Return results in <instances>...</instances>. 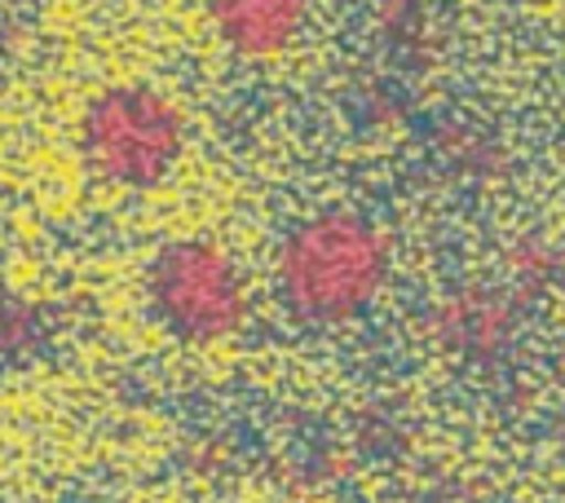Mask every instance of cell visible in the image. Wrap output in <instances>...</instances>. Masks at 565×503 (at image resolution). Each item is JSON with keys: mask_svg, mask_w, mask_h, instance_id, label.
<instances>
[{"mask_svg": "<svg viewBox=\"0 0 565 503\" xmlns=\"http://www.w3.org/2000/svg\"><path fill=\"white\" fill-rule=\"evenodd\" d=\"M388 269L384 229L353 207H327L287 229L274 256V287L296 322L344 327L380 300Z\"/></svg>", "mask_w": 565, "mask_h": 503, "instance_id": "cell-1", "label": "cell"}, {"mask_svg": "<svg viewBox=\"0 0 565 503\" xmlns=\"http://www.w3.org/2000/svg\"><path fill=\"white\" fill-rule=\"evenodd\" d=\"M185 110L154 84L124 79L97 88L75 124V150L93 181L110 190H154L185 154Z\"/></svg>", "mask_w": 565, "mask_h": 503, "instance_id": "cell-2", "label": "cell"}, {"mask_svg": "<svg viewBox=\"0 0 565 503\" xmlns=\"http://www.w3.org/2000/svg\"><path fill=\"white\" fill-rule=\"evenodd\" d=\"M141 291L159 331L194 349L238 335L252 313V287L238 260L212 238L159 243L146 260Z\"/></svg>", "mask_w": 565, "mask_h": 503, "instance_id": "cell-3", "label": "cell"}, {"mask_svg": "<svg viewBox=\"0 0 565 503\" xmlns=\"http://www.w3.org/2000/svg\"><path fill=\"white\" fill-rule=\"evenodd\" d=\"M313 0H207L216 40L238 57H274L300 40Z\"/></svg>", "mask_w": 565, "mask_h": 503, "instance_id": "cell-4", "label": "cell"}, {"mask_svg": "<svg viewBox=\"0 0 565 503\" xmlns=\"http://www.w3.org/2000/svg\"><path fill=\"white\" fill-rule=\"evenodd\" d=\"M53 344V322L40 300L0 282V375L26 371Z\"/></svg>", "mask_w": 565, "mask_h": 503, "instance_id": "cell-5", "label": "cell"}, {"mask_svg": "<svg viewBox=\"0 0 565 503\" xmlns=\"http://www.w3.org/2000/svg\"><path fill=\"white\" fill-rule=\"evenodd\" d=\"M508 335V309L494 296H459L441 309V340L459 353H490Z\"/></svg>", "mask_w": 565, "mask_h": 503, "instance_id": "cell-6", "label": "cell"}]
</instances>
